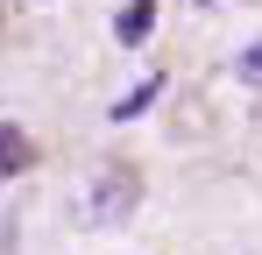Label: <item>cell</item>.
I'll use <instances>...</instances> for the list:
<instances>
[{"instance_id":"4","label":"cell","mask_w":262,"mask_h":255,"mask_svg":"<svg viewBox=\"0 0 262 255\" xmlns=\"http://www.w3.org/2000/svg\"><path fill=\"white\" fill-rule=\"evenodd\" d=\"M156 92H163V78H142V85L128 92V99H114V121H135V114H142V107H149Z\"/></svg>"},{"instance_id":"5","label":"cell","mask_w":262,"mask_h":255,"mask_svg":"<svg viewBox=\"0 0 262 255\" xmlns=\"http://www.w3.org/2000/svg\"><path fill=\"white\" fill-rule=\"evenodd\" d=\"M234 78H241V85H262V36L248 42L241 57H234Z\"/></svg>"},{"instance_id":"3","label":"cell","mask_w":262,"mask_h":255,"mask_svg":"<svg viewBox=\"0 0 262 255\" xmlns=\"http://www.w3.org/2000/svg\"><path fill=\"white\" fill-rule=\"evenodd\" d=\"M149 29H156V0H128V7L114 14V36L128 42V50H135L142 36H149Z\"/></svg>"},{"instance_id":"2","label":"cell","mask_w":262,"mask_h":255,"mask_svg":"<svg viewBox=\"0 0 262 255\" xmlns=\"http://www.w3.org/2000/svg\"><path fill=\"white\" fill-rule=\"evenodd\" d=\"M29 163H36V142H29L14 121H0V177H21Z\"/></svg>"},{"instance_id":"1","label":"cell","mask_w":262,"mask_h":255,"mask_svg":"<svg viewBox=\"0 0 262 255\" xmlns=\"http://www.w3.org/2000/svg\"><path fill=\"white\" fill-rule=\"evenodd\" d=\"M142 206V170L135 163H99L78 192V220L85 227H121L128 213Z\"/></svg>"}]
</instances>
